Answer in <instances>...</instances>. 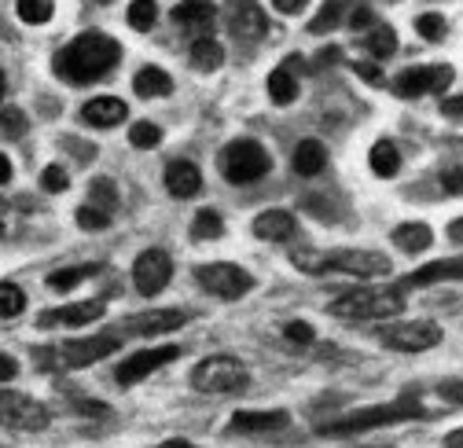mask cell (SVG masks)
<instances>
[{
  "label": "cell",
  "instance_id": "6da1fadb",
  "mask_svg": "<svg viewBox=\"0 0 463 448\" xmlns=\"http://www.w3.org/2000/svg\"><path fill=\"white\" fill-rule=\"evenodd\" d=\"M122 60V48L110 33H99V30H89V33H78L71 44H63L55 51V78L67 81V85H92L99 78H107Z\"/></svg>",
  "mask_w": 463,
  "mask_h": 448
},
{
  "label": "cell",
  "instance_id": "7a4b0ae2",
  "mask_svg": "<svg viewBox=\"0 0 463 448\" xmlns=\"http://www.w3.org/2000/svg\"><path fill=\"white\" fill-rule=\"evenodd\" d=\"M118 334L107 331V334H96V339H74V342H60V346H41L33 350V364L41 371H71V368H89L103 357H110L118 350Z\"/></svg>",
  "mask_w": 463,
  "mask_h": 448
},
{
  "label": "cell",
  "instance_id": "3957f363",
  "mask_svg": "<svg viewBox=\"0 0 463 448\" xmlns=\"http://www.w3.org/2000/svg\"><path fill=\"white\" fill-rule=\"evenodd\" d=\"M423 408L420 401H386V405H372V408H357L350 415H338L331 423H324L320 434H331V437H354V434H364V430H379V426H393V423H409V419H420Z\"/></svg>",
  "mask_w": 463,
  "mask_h": 448
},
{
  "label": "cell",
  "instance_id": "277c9868",
  "mask_svg": "<svg viewBox=\"0 0 463 448\" xmlns=\"http://www.w3.org/2000/svg\"><path fill=\"white\" fill-rule=\"evenodd\" d=\"M331 316L345 320V323H361V320H393L397 313H404V294L393 287H361L331 302L327 309Z\"/></svg>",
  "mask_w": 463,
  "mask_h": 448
},
{
  "label": "cell",
  "instance_id": "5b68a950",
  "mask_svg": "<svg viewBox=\"0 0 463 448\" xmlns=\"http://www.w3.org/2000/svg\"><path fill=\"white\" fill-rule=\"evenodd\" d=\"M217 165H221V177L228 184H254L272 170V154L258 140H232L221 151Z\"/></svg>",
  "mask_w": 463,
  "mask_h": 448
},
{
  "label": "cell",
  "instance_id": "8992f818",
  "mask_svg": "<svg viewBox=\"0 0 463 448\" xmlns=\"http://www.w3.org/2000/svg\"><path fill=\"white\" fill-rule=\"evenodd\" d=\"M247 386H250L247 364L228 357V353L206 357L192 371V389H199V394H243Z\"/></svg>",
  "mask_w": 463,
  "mask_h": 448
},
{
  "label": "cell",
  "instance_id": "52a82bcc",
  "mask_svg": "<svg viewBox=\"0 0 463 448\" xmlns=\"http://www.w3.org/2000/svg\"><path fill=\"white\" fill-rule=\"evenodd\" d=\"M445 339L434 320H397L379 327V342L393 353H427Z\"/></svg>",
  "mask_w": 463,
  "mask_h": 448
},
{
  "label": "cell",
  "instance_id": "ba28073f",
  "mask_svg": "<svg viewBox=\"0 0 463 448\" xmlns=\"http://www.w3.org/2000/svg\"><path fill=\"white\" fill-rule=\"evenodd\" d=\"M195 279H199V287L210 291L213 298H224V302H236L243 294L254 291V275L240 265H232V261H210V265H199L195 268Z\"/></svg>",
  "mask_w": 463,
  "mask_h": 448
},
{
  "label": "cell",
  "instance_id": "9c48e42d",
  "mask_svg": "<svg viewBox=\"0 0 463 448\" xmlns=\"http://www.w3.org/2000/svg\"><path fill=\"white\" fill-rule=\"evenodd\" d=\"M52 415L41 401L15 394V389H0V426L5 430H19V434H37L48 430Z\"/></svg>",
  "mask_w": 463,
  "mask_h": 448
},
{
  "label": "cell",
  "instance_id": "30bf717a",
  "mask_svg": "<svg viewBox=\"0 0 463 448\" xmlns=\"http://www.w3.org/2000/svg\"><path fill=\"white\" fill-rule=\"evenodd\" d=\"M324 272H345V275L375 279V275H390L393 265L379 250H331V254H320V275Z\"/></svg>",
  "mask_w": 463,
  "mask_h": 448
},
{
  "label": "cell",
  "instance_id": "8fae6325",
  "mask_svg": "<svg viewBox=\"0 0 463 448\" xmlns=\"http://www.w3.org/2000/svg\"><path fill=\"white\" fill-rule=\"evenodd\" d=\"M452 78H456L452 67H445V63H423V67L401 70V74L390 81V89H393L401 99H420V96H430V92L449 89Z\"/></svg>",
  "mask_w": 463,
  "mask_h": 448
},
{
  "label": "cell",
  "instance_id": "7c38bea8",
  "mask_svg": "<svg viewBox=\"0 0 463 448\" xmlns=\"http://www.w3.org/2000/svg\"><path fill=\"white\" fill-rule=\"evenodd\" d=\"M224 23L240 44H258L269 33V19L258 0H224Z\"/></svg>",
  "mask_w": 463,
  "mask_h": 448
},
{
  "label": "cell",
  "instance_id": "4fadbf2b",
  "mask_svg": "<svg viewBox=\"0 0 463 448\" xmlns=\"http://www.w3.org/2000/svg\"><path fill=\"white\" fill-rule=\"evenodd\" d=\"M192 320L188 309H151V313H137L126 316L114 334H140V339H155V334H169V331H181Z\"/></svg>",
  "mask_w": 463,
  "mask_h": 448
},
{
  "label": "cell",
  "instance_id": "5bb4252c",
  "mask_svg": "<svg viewBox=\"0 0 463 448\" xmlns=\"http://www.w3.org/2000/svg\"><path fill=\"white\" fill-rule=\"evenodd\" d=\"M173 279V257L165 250H144L133 265V284H137V294L144 298H155L165 291V284Z\"/></svg>",
  "mask_w": 463,
  "mask_h": 448
},
{
  "label": "cell",
  "instance_id": "9a60e30c",
  "mask_svg": "<svg viewBox=\"0 0 463 448\" xmlns=\"http://www.w3.org/2000/svg\"><path fill=\"white\" fill-rule=\"evenodd\" d=\"M181 357V346H155V350H140V353H133V357H126L122 360V368H118V386H137V382H144L147 375H155L158 368H165V364H173Z\"/></svg>",
  "mask_w": 463,
  "mask_h": 448
},
{
  "label": "cell",
  "instance_id": "2e32d148",
  "mask_svg": "<svg viewBox=\"0 0 463 448\" xmlns=\"http://www.w3.org/2000/svg\"><path fill=\"white\" fill-rule=\"evenodd\" d=\"M173 23H177L192 41L195 37H213V26H217V8L210 0H181L173 8Z\"/></svg>",
  "mask_w": 463,
  "mask_h": 448
},
{
  "label": "cell",
  "instance_id": "e0dca14e",
  "mask_svg": "<svg viewBox=\"0 0 463 448\" xmlns=\"http://www.w3.org/2000/svg\"><path fill=\"white\" fill-rule=\"evenodd\" d=\"M459 272H463V265H459V257H445V261H430V265H423V268H416V272H409L401 279V284H393V291H401V294H409V291H420V287H434V284H449V279H459Z\"/></svg>",
  "mask_w": 463,
  "mask_h": 448
},
{
  "label": "cell",
  "instance_id": "ac0fdd59",
  "mask_svg": "<svg viewBox=\"0 0 463 448\" xmlns=\"http://www.w3.org/2000/svg\"><path fill=\"white\" fill-rule=\"evenodd\" d=\"M103 320V302H71V305H60V309H48L41 313V327H85V323H96Z\"/></svg>",
  "mask_w": 463,
  "mask_h": 448
},
{
  "label": "cell",
  "instance_id": "d6986e66",
  "mask_svg": "<svg viewBox=\"0 0 463 448\" xmlns=\"http://www.w3.org/2000/svg\"><path fill=\"white\" fill-rule=\"evenodd\" d=\"M126 115H129V107L118 96H96L81 107V122L92 129H114L126 122Z\"/></svg>",
  "mask_w": 463,
  "mask_h": 448
},
{
  "label": "cell",
  "instance_id": "ffe728a7",
  "mask_svg": "<svg viewBox=\"0 0 463 448\" xmlns=\"http://www.w3.org/2000/svg\"><path fill=\"white\" fill-rule=\"evenodd\" d=\"M250 229L265 243H287L298 232V220H295V213H287V210H265V213L254 217Z\"/></svg>",
  "mask_w": 463,
  "mask_h": 448
},
{
  "label": "cell",
  "instance_id": "44dd1931",
  "mask_svg": "<svg viewBox=\"0 0 463 448\" xmlns=\"http://www.w3.org/2000/svg\"><path fill=\"white\" fill-rule=\"evenodd\" d=\"M199 188H203V173H199L195 162L177 158V162L165 165V191L173 199H192V195H199Z\"/></svg>",
  "mask_w": 463,
  "mask_h": 448
},
{
  "label": "cell",
  "instance_id": "7402d4cb",
  "mask_svg": "<svg viewBox=\"0 0 463 448\" xmlns=\"http://www.w3.org/2000/svg\"><path fill=\"white\" fill-rule=\"evenodd\" d=\"M291 423V412L272 408V412H236L232 415V430L236 434H276Z\"/></svg>",
  "mask_w": 463,
  "mask_h": 448
},
{
  "label": "cell",
  "instance_id": "603a6c76",
  "mask_svg": "<svg viewBox=\"0 0 463 448\" xmlns=\"http://www.w3.org/2000/svg\"><path fill=\"white\" fill-rule=\"evenodd\" d=\"M430 243H434V232L423 220H404L393 229V247L404 254H423V250H430Z\"/></svg>",
  "mask_w": 463,
  "mask_h": 448
},
{
  "label": "cell",
  "instance_id": "cb8c5ba5",
  "mask_svg": "<svg viewBox=\"0 0 463 448\" xmlns=\"http://www.w3.org/2000/svg\"><path fill=\"white\" fill-rule=\"evenodd\" d=\"M188 60H192V67H195V70L213 74V70H221V67H224V48H221V41H217V37H195V41H192V48H188Z\"/></svg>",
  "mask_w": 463,
  "mask_h": 448
},
{
  "label": "cell",
  "instance_id": "d4e9b609",
  "mask_svg": "<svg viewBox=\"0 0 463 448\" xmlns=\"http://www.w3.org/2000/svg\"><path fill=\"white\" fill-rule=\"evenodd\" d=\"M133 92L144 96V99L169 96V92H173V78H169L162 67H140L137 78H133Z\"/></svg>",
  "mask_w": 463,
  "mask_h": 448
},
{
  "label": "cell",
  "instance_id": "484cf974",
  "mask_svg": "<svg viewBox=\"0 0 463 448\" xmlns=\"http://www.w3.org/2000/svg\"><path fill=\"white\" fill-rule=\"evenodd\" d=\"M99 272V265H71V268H55L44 284H48V291H55V294H67V291H74L78 284H85V279H92Z\"/></svg>",
  "mask_w": 463,
  "mask_h": 448
},
{
  "label": "cell",
  "instance_id": "4316f807",
  "mask_svg": "<svg viewBox=\"0 0 463 448\" xmlns=\"http://www.w3.org/2000/svg\"><path fill=\"white\" fill-rule=\"evenodd\" d=\"M324 165H327V151H324L320 140H302V144L295 147V170H298L302 177L324 173Z\"/></svg>",
  "mask_w": 463,
  "mask_h": 448
},
{
  "label": "cell",
  "instance_id": "83f0119b",
  "mask_svg": "<svg viewBox=\"0 0 463 448\" xmlns=\"http://www.w3.org/2000/svg\"><path fill=\"white\" fill-rule=\"evenodd\" d=\"M368 165H372V173L383 177V181L397 177V173H401V151H397V144L379 140V144L372 147V154H368Z\"/></svg>",
  "mask_w": 463,
  "mask_h": 448
},
{
  "label": "cell",
  "instance_id": "f1b7e54d",
  "mask_svg": "<svg viewBox=\"0 0 463 448\" xmlns=\"http://www.w3.org/2000/svg\"><path fill=\"white\" fill-rule=\"evenodd\" d=\"M269 96H272V103H279V107H291V103L298 99V78L287 70V67H276V70L269 74Z\"/></svg>",
  "mask_w": 463,
  "mask_h": 448
},
{
  "label": "cell",
  "instance_id": "f546056e",
  "mask_svg": "<svg viewBox=\"0 0 463 448\" xmlns=\"http://www.w3.org/2000/svg\"><path fill=\"white\" fill-rule=\"evenodd\" d=\"M221 236H224V217L217 210H199L192 217V239L210 243V239H221Z\"/></svg>",
  "mask_w": 463,
  "mask_h": 448
},
{
  "label": "cell",
  "instance_id": "4dcf8cb0",
  "mask_svg": "<svg viewBox=\"0 0 463 448\" xmlns=\"http://www.w3.org/2000/svg\"><path fill=\"white\" fill-rule=\"evenodd\" d=\"M364 48L372 51V60H390V55L397 51V33H393V26H386V23H375V26L368 30V41H364Z\"/></svg>",
  "mask_w": 463,
  "mask_h": 448
},
{
  "label": "cell",
  "instance_id": "1f68e13d",
  "mask_svg": "<svg viewBox=\"0 0 463 448\" xmlns=\"http://www.w3.org/2000/svg\"><path fill=\"white\" fill-rule=\"evenodd\" d=\"M26 129H30V118H26V110L23 107H5L0 103V136H8V140H19V136H26Z\"/></svg>",
  "mask_w": 463,
  "mask_h": 448
},
{
  "label": "cell",
  "instance_id": "d6a6232c",
  "mask_svg": "<svg viewBox=\"0 0 463 448\" xmlns=\"http://www.w3.org/2000/svg\"><path fill=\"white\" fill-rule=\"evenodd\" d=\"M342 12H345V0H327V5L317 12V19H309V33H313V37L331 33V30L342 23Z\"/></svg>",
  "mask_w": 463,
  "mask_h": 448
},
{
  "label": "cell",
  "instance_id": "836d02e7",
  "mask_svg": "<svg viewBox=\"0 0 463 448\" xmlns=\"http://www.w3.org/2000/svg\"><path fill=\"white\" fill-rule=\"evenodd\" d=\"M126 19H129V26H133L137 33L155 30V23H158V0H133Z\"/></svg>",
  "mask_w": 463,
  "mask_h": 448
},
{
  "label": "cell",
  "instance_id": "e575fe53",
  "mask_svg": "<svg viewBox=\"0 0 463 448\" xmlns=\"http://www.w3.org/2000/svg\"><path fill=\"white\" fill-rule=\"evenodd\" d=\"M89 195H92V206L96 210H103V213H114L118 210V188H114V181L110 177H96L92 184H89Z\"/></svg>",
  "mask_w": 463,
  "mask_h": 448
},
{
  "label": "cell",
  "instance_id": "d590c367",
  "mask_svg": "<svg viewBox=\"0 0 463 448\" xmlns=\"http://www.w3.org/2000/svg\"><path fill=\"white\" fill-rule=\"evenodd\" d=\"M15 12H19V19L30 23V26H44V23L55 15V0H19Z\"/></svg>",
  "mask_w": 463,
  "mask_h": 448
},
{
  "label": "cell",
  "instance_id": "8d00e7d4",
  "mask_svg": "<svg viewBox=\"0 0 463 448\" xmlns=\"http://www.w3.org/2000/svg\"><path fill=\"white\" fill-rule=\"evenodd\" d=\"M23 309H26V294L5 279V284H0V320H15Z\"/></svg>",
  "mask_w": 463,
  "mask_h": 448
},
{
  "label": "cell",
  "instance_id": "74e56055",
  "mask_svg": "<svg viewBox=\"0 0 463 448\" xmlns=\"http://www.w3.org/2000/svg\"><path fill=\"white\" fill-rule=\"evenodd\" d=\"M416 33H420L423 41H441V37L449 33V19L438 15V12H423V15L416 19Z\"/></svg>",
  "mask_w": 463,
  "mask_h": 448
},
{
  "label": "cell",
  "instance_id": "f35d334b",
  "mask_svg": "<svg viewBox=\"0 0 463 448\" xmlns=\"http://www.w3.org/2000/svg\"><path fill=\"white\" fill-rule=\"evenodd\" d=\"M129 144H133L137 151H151V147L162 144V129H158L155 122H137V126L129 129Z\"/></svg>",
  "mask_w": 463,
  "mask_h": 448
},
{
  "label": "cell",
  "instance_id": "ab89813d",
  "mask_svg": "<svg viewBox=\"0 0 463 448\" xmlns=\"http://www.w3.org/2000/svg\"><path fill=\"white\" fill-rule=\"evenodd\" d=\"M74 220L81 224L85 232H103V229H110V213H103V210H96V206H81V210L74 213Z\"/></svg>",
  "mask_w": 463,
  "mask_h": 448
},
{
  "label": "cell",
  "instance_id": "60d3db41",
  "mask_svg": "<svg viewBox=\"0 0 463 448\" xmlns=\"http://www.w3.org/2000/svg\"><path fill=\"white\" fill-rule=\"evenodd\" d=\"M283 339L291 342V346H313L317 342V331H313V323H306V320H291L283 327Z\"/></svg>",
  "mask_w": 463,
  "mask_h": 448
},
{
  "label": "cell",
  "instance_id": "b9f144b4",
  "mask_svg": "<svg viewBox=\"0 0 463 448\" xmlns=\"http://www.w3.org/2000/svg\"><path fill=\"white\" fill-rule=\"evenodd\" d=\"M41 184L48 188V191H67V184H71V173H67V165H60V162H52L48 170L41 173Z\"/></svg>",
  "mask_w": 463,
  "mask_h": 448
},
{
  "label": "cell",
  "instance_id": "7bdbcfd3",
  "mask_svg": "<svg viewBox=\"0 0 463 448\" xmlns=\"http://www.w3.org/2000/svg\"><path fill=\"white\" fill-rule=\"evenodd\" d=\"M354 70H357V78H361L364 85H372V89H383V85H386V74H383L375 63H354Z\"/></svg>",
  "mask_w": 463,
  "mask_h": 448
},
{
  "label": "cell",
  "instance_id": "ee69618b",
  "mask_svg": "<svg viewBox=\"0 0 463 448\" xmlns=\"http://www.w3.org/2000/svg\"><path fill=\"white\" fill-rule=\"evenodd\" d=\"M375 23H379V19H375V12H372V8H354V12H350V19H345V26L357 30V33H361V30H372Z\"/></svg>",
  "mask_w": 463,
  "mask_h": 448
},
{
  "label": "cell",
  "instance_id": "f6af8a7d",
  "mask_svg": "<svg viewBox=\"0 0 463 448\" xmlns=\"http://www.w3.org/2000/svg\"><path fill=\"white\" fill-rule=\"evenodd\" d=\"M19 375V360L8 357V353H0V382H12Z\"/></svg>",
  "mask_w": 463,
  "mask_h": 448
},
{
  "label": "cell",
  "instance_id": "bcb514c9",
  "mask_svg": "<svg viewBox=\"0 0 463 448\" xmlns=\"http://www.w3.org/2000/svg\"><path fill=\"white\" fill-rule=\"evenodd\" d=\"M306 5H309V0H272V8L283 12V15H298Z\"/></svg>",
  "mask_w": 463,
  "mask_h": 448
},
{
  "label": "cell",
  "instance_id": "7dc6e473",
  "mask_svg": "<svg viewBox=\"0 0 463 448\" xmlns=\"http://www.w3.org/2000/svg\"><path fill=\"white\" fill-rule=\"evenodd\" d=\"M441 184H445L449 195H459V170H445L441 173Z\"/></svg>",
  "mask_w": 463,
  "mask_h": 448
},
{
  "label": "cell",
  "instance_id": "c3c4849f",
  "mask_svg": "<svg viewBox=\"0 0 463 448\" xmlns=\"http://www.w3.org/2000/svg\"><path fill=\"white\" fill-rule=\"evenodd\" d=\"M12 181V162H8V154H0V184H8Z\"/></svg>",
  "mask_w": 463,
  "mask_h": 448
},
{
  "label": "cell",
  "instance_id": "681fc988",
  "mask_svg": "<svg viewBox=\"0 0 463 448\" xmlns=\"http://www.w3.org/2000/svg\"><path fill=\"white\" fill-rule=\"evenodd\" d=\"M459 103H463L459 96H452V99H445V103H441V107H445V115H452V118H459Z\"/></svg>",
  "mask_w": 463,
  "mask_h": 448
},
{
  "label": "cell",
  "instance_id": "f907efd6",
  "mask_svg": "<svg viewBox=\"0 0 463 448\" xmlns=\"http://www.w3.org/2000/svg\"><path fill=\"white\" fill-rule=\"evenodd\" d=\"M158 448H192V441H184V437H173V441H162Z\"/></svg>",
  "mask_w": 463,
  "mask_h": 448
},
{
  "label": "cell",
  "instance_id": "816d5d0a",
  "mask_svg": "<svg viewBox=\"0 0 463 448\" xmlns=\"http://www.w3.org/2000/svg\"><path fill=\"white\" fill-rule=\"evenodd\" d=\"M0 103H5V70H0Z\"/></svg>",
  "mask_w": 463,
  "mask_h": 448
},
{
  "label": "cell",
  "instance_id": "f5cc1de1",
  "mask_svg": "<svg viewBox=\"0 0 463 448\" xmlns=\"http://www.w3.org/2000/svg\"><path fill=\"white\" fill-rule=\"evenodd\" d=\"M452 448H459V434H452Z\"/></svg>",
  "mask_w": 463,
  "mask_h": 448
},
{
  "label": "cell",
  "instance_id": "db71d44e",
  "mask_svg": "<svg viewBox=\"0 0 463 448\" xmlns=\"http://www.w3.org/2000/svg\"><path fill=\"white\" fill-rule=\"evenodd\" d=\"M364 448H383V444H364Z\"/></svg>",
  "mask_w": 463,
  "mask_h": 448
},
{
  "label": "cell",
  "instance_id": "11a10c76",
  "mask_svg": "<svg viewBox=\"0 0 463 448\" xmlns=\"http://www.w3.org/2000/svg\"><path fill=\"white\" fill-rule=\"evenodd\" d=\"M0 210H5V199H0Z\"/></svg>",
  "mask_w": 463,
  "mask_h": 448
}]
</instances>
